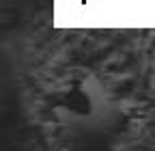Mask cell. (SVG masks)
Instances as JSON below:
<instances>
[]
</instances>
